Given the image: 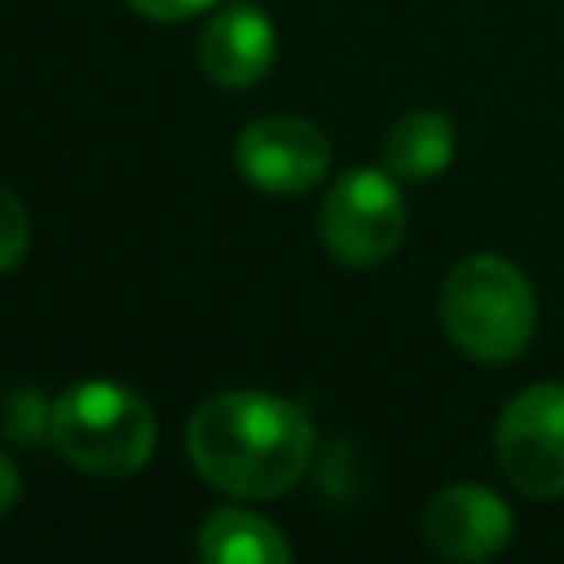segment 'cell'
<instances>
[{
    "label": "cell",
    "instance_id": "4",
    "mask_svg": "<svg viewBox=\"0 0 564 564\" xmlns=\"http://www.w3.org/2000/svg\"><path fill=\"white\" fill-rule=\"evenodd\" d=\"M317 229H322L326 251L339 264L348 269L383 264L405 238V198H401L397 176L375 172V167L344 172L322 198Z\"/></svg>",
    "mask_w": 564,
    "mask_h": 564
},
{
    "label": "cell",
    "instance_id": "2",
    "mask_svg": "<svg viewBox=\"0 0 564 564\" xmlns=\"http://www.w3.org/2000/svg\"><path fill=\"white\" fill-rule=\"evenodd\" d=\"M441 326L471 361H516L538 326L533 286L502 256H467L441 286Z\"/></svg>",
    "mask_w": 564,
    "mask_h": 564
},
{
    "label": "cell",
    "instance_id": "12",
    "mask_svg": "<svg viewBox=\"0 0 564 564\" xmlns=\"http://www.w3.org/2000/svg\"><path fill=\"white\" fill-rule=\"evenodd\" d=\"M137 13H145V18H154V22H185V18H194V13H203V9H212L216 0H128Z\"/></svg>",
    "mask_w": 564,
    "mask_h": 564
},
{
    "label": "cell",
    "instance_id": "1",
    "mask_svg": "<svg viewBox=\"0 0 564 564\" xmlns=\"http://www.w3.org/2000/svg\"><path fill=\"white\" fill-rule=\"evenodd\" d=\"M194 471L234 498H282L313 458L308 414L269 392H216L185 427Z\"/></svg>",
    "mask_w": 564,
    "mask_h": 564
},
{
    "label": "cell",
    "instance_id": "6",
    "mask_svg": "<svg viewBox=\"0 0 564 564\" xmlns=\"http://www.w3.org/2000/svg\"><path fill=\"white\" fill-rule=\"evenodd\" d=\"M238 172L269 194H304L330 167V141L295 115H264L238 132Z\"/></svg>",
    "mask_w": 564,
    "mask_h": 564
},
{
    "label": "cell",
    "instance_id": "3",
    "mask_svg": "<svg viewBox=\"0 0 564 564\" xmlns=\"http://www.w3.org/2000/svg\"><path fill=\"white\" fill-rule=\"evenodd\" d=\"M53 449L88 476H132L154 454L150 405L110 379H84L66 388L48 410Z\"/></svg>",
    "mask_w": 564,
    "mask_h": 564
},
{
    "label": "cell",
    "instance_id": "5",
    "mask_svg": "<svg viewBox=\"0 0 564 564\" xmlns=\"http://www.w3.org/2000/svg\"><path fill=\"white\" fill-rule=\"evenodd\" d=\"M502 476L529 498L564 494V383L520 388L494 432Z\"/></svg>",
    "mask_w": 564,
    "mask_h": 564
},
{
    "label": "cell",
    "instance_id": "9",
    "mask_svg": "<svg viewBox=\"0 0 564 564\" xmlns=\"http://www.w3.org/2000/svg\"><path fill=\"white\" fill-rule=\"evenodd\" d=\"M198 555L207 564H286L291 546L269 520L238 507H220L198 524Z\"/></svg>",
    "mask_w": 564,
    "mask_h": 564
},
{
    "label": "cell",
    "instance_id": "10",
    "mask_svg": "<svg viewBox=\"0 0 564 564\" xmlns=\"http://www.w3.org/2000/svg\"><path fill=\"white\" fill-rule=\"evenodd\" d=\"M454 159V123L441 110H410L383 137V163L397 181H432Z\"/></svg>",
    "mask_w": 564,
    "mask_h": 564
},
{
    "label": "cell",
    "instance_id": "13",
    "mask_svg": "<svg viewBox=\"0 0 564 564\" xmlns=\"http://www.w3.org/2000/svg\"><path fill=\"white\" fill-rule=\"evenodd\" d=\"M18 494H22V476H18V467L0 454V511H9V507L18 502Z\"/></svg>",
    "mask_w": 564,
    "mask_h": 564
},
{
    "label": "cell",
    "instance_id": "8",
    "mask_svg": "<svg viewBox=\"0 0 564 564\" xmlns=\"http://www.w3.org/2000/svg\"><path fill=\"white\" fill-rule=\"evenodd\" d=\"M273 26L260 9L251 4H234V9H220L203 40H198V62H203V75L212 84H225V88H247V84H260L273 66Z\"/></svg>",
    "mask_w": 564,
    "mask_h": 564
},
{
    "label": "cell",
    "instance_id": "11",
    "mask_svg": "<svg viewBox=\"0 0 564 564\" xmlns=\"http://www.w3.org/2000/svg\"><path fill=\"white\" fill-rule=\"evenodd\" d=\"M26 242H31L26 207L18 203L13 189L0 185V269H13V264L26 256Z\"/></svg>",
    "mask_w": 564,
    "mask_h": 564
},
{
    "label": "cell",
    "instance_id": "7",
    "mask_svg": "<svg viewBox=\"0 0 564 564\" xmlns=\"http://www.w3.org/2000/svg\"><path fill=\"white\" fill-rule=\"evenodd\" d=\"M511 529V507L485 485H449L423 511V542L445 560H489Z\"/></svg>",
    "mask_w": 564,
    "mask_h": 564
}]
</instances>
